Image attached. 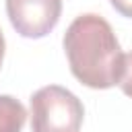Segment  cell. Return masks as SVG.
Returning a JSON list of instances; mask_svg holds the SVG:
<instances>
[{
	"instance_id": "cell-7",
	"label": "cell",
	"mask_w": 132,
	"mask_h": 132,
	"mask_svg": "<svg viewBox=\"0 0 132 132\" xmlns=\"http://www.w3.org/2000/svg\"><path fill=\"white\" fill-rule=\"evenodd\" d=\"M4 47H6V43H4V35H2V29H0V66H2V60H4Z\"/></svg>"
},
{
	"instance_id": "cell-4",
	"label": "cell",
	"mask_w": 132,
	"mask_h": 132,
	"mask_svg": "<svg viewBox=\"0 0 132 132\" xmlns=\"http://www.w3.org/2000/svg\"><path fill=\"white\" fill-rule=\"evenodd\" d=\"M25 120V105L12 95H0V132H21Z\"/></svg>"
},
{
	"instance_id": "cell-1",
	"label": "cell",
	"mask_w": 132,
	"mask_h": 132,
	"mask_svg": "<svg viewBox=\"0 0 132 132\" xmlns=\"http://www.w3.org/2000/svg\"><path fill=\"white\" fill-rule=\"evenodd\" d=\"M72 76L89 89H111L124 72V52L111 25L93 12L78 14L64 33Z\"/></svg>"
},
{
	"instance_id": "cell-6",
	"label": "cell",
	"mask_w": 132,
	"mask_h": 132,
	"mask_svg": "<svg viewBox=\"0 0 132 132\" xmlns=\"http://www.w3.org/2000/svg\"><path fill=\"white\" fill-rule=\"evenodd\" d=\"M111 6L122 14V16H128L132 19V0H109Z\"/></svg>"
},
{
	"instance_id": "cell-2",
	"label": "cell",
	"mask_w": 132,
	"mask_h": 132,
	"mask_svg": "<svg viewBox=\"0 0 132 132\" xmlns=\"http://www.w3.org/2000/svg\"><path fill=\"white\" fill-rule=\"evenodd\" d=\"M85 107L80 99L60 85H47L31 95L33 132H78Z\"/></svg>"
},
{
	"instance_id": "cell-3",
	"label": "cell",
	"mask_w": 132,
	"mask_h": 132,
	"mask_svg": "<svg viewBox=\"0 0 132 132\" xmlns=\"http://www.w3.org/2000/svg\"><path fill=\"white\" fill-rule=\"evenodd\" d=\"M6 14L19 35L41 39L58 25L62 0H6Z\"/></svg>"
},
{
	"instance_id": "cell-5",
	"label": "cell",
	"mask_w": 132,
	"mask_h": 132,
	"mask_svg": "<svg viewBox=\"0 0 132 132\" xmlns=\"http://www.w3.org/2000/svg\"><path fill=\"white\" fill-rule=\"evenodd\" d=\"M120 89L124 91V95L132 97V52L124 54V72L120 78Z\"/></svg>"
}]
</instances>
